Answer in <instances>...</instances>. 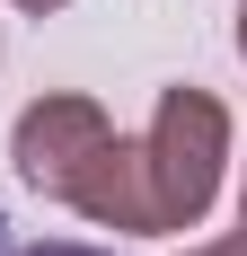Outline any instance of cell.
Masks as SVG:
<instances>
[{
	"mask_svg": "<svg viewBox=\"0 0 247 256\" xmlns=\"http://www.w3.org/2000/svg\"><path fill=\"white\" fill-rule=\"evenodd\" d=\"M142 159H150V204H159V238L168 230H194L212 194H221V168H230V106L212 88H159L150 106V132H142Z\"/></svg>",
	"mask_w": 247,
	"mask_h": 256,
	"instance_id": "1",
	"label": "cell"
},
{
	"mask_svg": "<svg viewBox=\"0 0 247 256\" xmlns=\"http://www.w3.org/2000/svg\"><path fill=\"white\" fill-rule=\"evenodd\" d=\"M106 132H115V115H106L98 98H80V88H44V98L18 106V124H9V159H18V177L36 186L44 204H62L71 177L88 168V150H98Z\"/></svg>",
	"mask_w": 247,
	"mask_h": 256,
	"instance_id": "2",
	"label": "cell"
},
{
	"mask_svg": "<svg viewBox=\"0 0 247 256\" xmlns=\"http://www.w3.org/2000/svg\"><path fill=\"white\" fill-rule=\"evenodd\" d=\"M62 204L80 212V221H98V230H124V238H159V204H150V159L132 132H106L98 150H88V168L71 177V194Z\"/></svg>",
	"mask_w": 247,
	"mask_h": 256,
	"instance_id": "3",
	"label": "cell"
},
{
	"mask_svg": "<svg viewBox=\"0 0 247 256\" xmlns=\"http://www.w3.org/2000/svg\"><path fill=\"white\" fill-rule=\"evenodd\" d=\"M186 256H247V177H238V230H230V238H203V248H186Z\"/></svg>",
	"mask_w": 247,
	"mask_h": 256,
	"instance_id": "4",
	"label": "cell"
},
{
	"mask_svg": "<svg viewBox=\"0 0 247 256\" xmlns=\"http://www.w3.org/2000/svg\"><path fill=\"white\" fill-rule=\"evenodd\" d=\"M18 256H106V248H80V238H36V248H18Z\"/></svg>",
	"mask_w": 247,
	"mask_h": 256,
	"instance_id": "5",
	"label": "cell"
},
{
	"mask_svg": "<svg viewBox=\"0 0 247 256\" xmlns=\"http://www.w3.org/2000/svg\"><path fill=\"white\" fill-rule=\"evenodd\" d=\"M18 18H53V9H71V0H9Z\"/></svg>",
	"mask_w": 247,
	"mask_h": 256,
	"instance_id": "6",
	"label": "cell"
},
{
	"mask_svg": "<svg viewBox=\"0 0 247 256\" xmlns=\"http://www.w3.org/2000/svg\"><path fill=\"white\" fill-rule=\"evenodd\" d=\"M230 36H238V62H247V0H238V26H230Z\"/></svg>",
	"mask_w": 247,
	"mask_h": 256,
	"instance_id": "7",
	"label": "cell"
}]
</instances>
